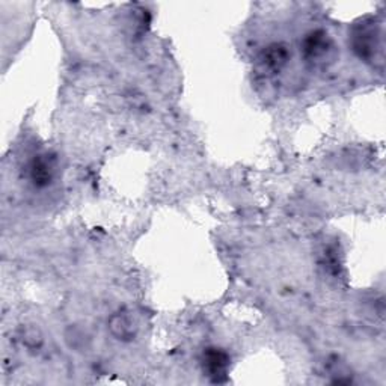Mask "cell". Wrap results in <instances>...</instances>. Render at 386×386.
<instances>
[{"mask_svg": "<svg viewBox=\"0 0 386 386\" xmlns=\"http://www.w3.org/2000/svg\"><path fill=\"white\" fill-rule=\"evenodd\" d=\"M333 50V42L329 38V35L323 31L311 32L305 42H303V51L309 61L323 62L324 57H328Z\"/></svg>", "mask_w": 386, "mask_h": 386, "instance_id": "6da1fadb", "label": "cell"}, {"mask_svg": "<svg viewBox=\"0 0 386 386\" xmlns=\"http://www.w3.org/2000/svg\"><path fill=\"white\" fill-rule=\"evenodd\" d=\"M229 365V356L220 350V348H207L204 353V367L209 376L214 377V381H220L222 376L227 374Z\"/></svg>", "mask_w": 386, "mask_h": 386, "instance_id": "7a4b0ae2", "label": "cell"}, {"mask_svg": "<svg viewBox=\"0 0 386 386\" xmlns=\"http://www.w3.org/2000/svg\"><path fill=\"white\" fill-rule=\"evenodd\" d=\"M109 329L116 339L130 341L136 335V324L127 314H115L109 320Z\"/></svg>", "mask_w": 386, "mask_h": 386, "instance_id": "3957f363", "label": "cell"}, {"mask_svg": "<svg viewBox=\"0 0 386 386\" xmlns=\"http://www.w3.org/2000/svg\"><path fill=\"white\" fill-rule=\"evenodd\" d=\"M51 177H53V166L46 157H38L32 162L31 178L35 185L44 188L51 181Z\"/></svg>", "mask_w": 386, "mask_h": 386, "instance_id": "277c9868", "label": "cell"}, {"mask_svg": "<svg viewBox=\"0 0 386 386\" xmlns=\"http://www.w3.org/2000/svg\"><path fill=\"white\" fill-rule=\"evenodd\" d=\"M290 53L284 44H272L264 50V62L273 70H279L288 61Z\"/></svg>", "mask_w": 386, "mask_h": 386, "instance_id": "5b68a950", "label": "cell"}]
</instances>
